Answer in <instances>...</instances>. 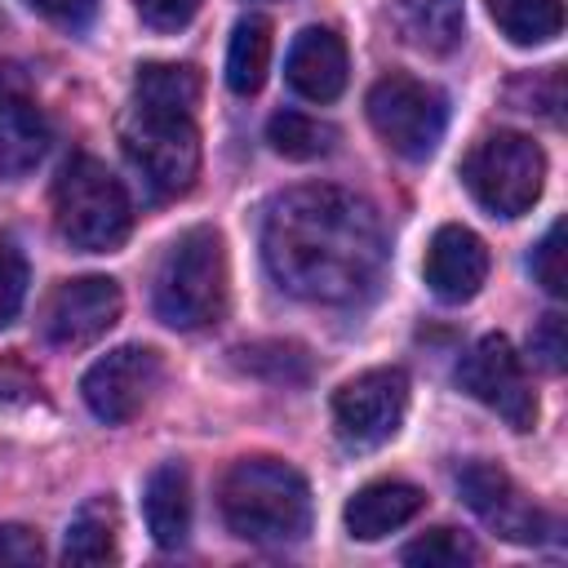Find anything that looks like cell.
<instances>
[{
    "label": "cell",
    "mask_w": 568,
    "mask_h": 568,
    "mask_svg": "<svg viewBox=\"0 0 568 568\" xmlns=\"http://www.w3.org/2000/svg\"><path fill=\"white\" fill-rule=\"evenodd\" d=\"M262 257L302 302L355 306L386 271V231L368 200L342 186H293L266 204Z\"/></svg>",
    "instance_id": "6da1fadb"
},
{
    "label": "cell",
    "mask_w": 568,
    "mask_h": 568,
    "mask_svg": "<svg viewBox=\"0 0 568 568\" xmlns=\"http://www.w3.org/2000/svg\"><path fill=\"white\" fill-rule=\"evenodd\" d=\"M222 519L257 546L302 541L311 528V488L280 457H240L222 475Z\"/></svg>",
    "instance_id": "7a4b0ae2"
},
{
    "label": "cell",
    "mask_w": 568,
    "mask_h": 568,
    "mask_svg": "<svg viewBox=\"0 0 568 568\" xmlns=\"http://www.w3.org/2000/svg\"><path fill=\"white\" fill-rule=\"evenodd\" d=\"M151 302L169 328L186 333L226 315V244L213 226H191L164 248Z\"/></svg>",
    "instance_id": "3957f363"
},
{
    "label": "cell",
    "mask_w": 568,
    "mask_h": 568,
    "mask_svg": "<svg viewBox=\"0 0 568 568\" xmlns=\"http://www.w3.org/2000/svg\"><path fill=\"white\" fill-rule=\"evenodd\" d=\"M53 226L80 253L120 248L133 226V209L120 178L93 155H71L53 182Z\"/></svg>",
    "instance_id": "277c9868"
},
{
    "label": "cell",
    "mask_w": 568,
    "mask_h": 568,
    "mask_svg": "<svg viewBox=\"0 0 568 568\" xmlns=\"http://www.w3.org/2000/svg\"><path fill=\"white\" fill-rule=\"evenodd\" d=\"M120 142H124L129 164L146 178L151 191L186 195L195 186V173H200V129H195V120L186 111L133 102L124 124H120Z\"/></svg>",
    "instance_id": "5b68a950"
},
{
    "label": "cell",
    "mask_w": 568,
    "mask_h": 568,
    "mask_svg": "<svg viewBox=\"0 0 568 568\" xmlns=\"http://www.w3.org/2000/svg\"><path fill=\"white\" fill-rule=\"evenodd\" d=\"M462 178L493 217H524L541 195L546 155L528 133L497 129L475 142V151L462 164Z\"/></svg>",
    "instance_id": "8992f818"
},
{
    "label": "cell",
    "mask_w": 568,
    "mask_h": 568,
    "mask_svg": "<svg viewBox=\"0 0 568 568\" xmlns=\"http://www.w3.org/2000/svg\"><path fill=\"white\" fill-rule=\"evenodd\" d=\"M368 124L373 133L404 160H426L435 155L444 124H448V102L435 84L408 75V71H390L368 89Z\"/></svg>",
    "instance_id": "52a82bcc"
},
{
    "label": "cell",
    "mask_w": 568,
    "mask_h": 568,
    "mask_svg": "<svg viewBox=\"0 0 568 568\" xmlns=\"http://www.w3.org/2000/svg\"><path fill=\"white\" fill-rule=\"evenodd\" d=\"M408 413V377L404 368H368L337 386L333 395V426L346 448H377L386 444Z\"/></svg>",
    "instance_id": "ba28073f"
},
{
    "label": "cell",
    "mask_w": 568,
    "mask_h": 568,
    "mask_svg": "<svg viewBox=\"0 0 568 568\" xmlns=\"http://www.w3.org/2000/svg\"><path fill=\"white\" fill-rule=\"evenodd\" d=\"M457 382H462L484 408H493L506 426L532 430V422H537V395H532V386H528V377H524V364H519L515 346H510L501 333H488V337H479V342L466 351V359H462V368H457Z\"/></svg>",
    "instance_id": "9c48e42d"
},
{
    "label": "cell",
    "mask_w": 568,
    "mask_h": 568,
    "mask_svg": "<svg viewBox=\"0 0 568 568\" xmlns=\"http://www.w3.org/2000/svg\"><path fill=\"white\" fill-rule=\"evenodd\" d=\"M155 382H160V355L151 346H115L84 368L80 395L98 422L120 426L151 399Z\"/></svg>",
    "instance_id": "30bf717a"
},
{
    "label": "cell",
    "mask_w": 568,
    "mask_h": 568,
    "mask_svg": "<svg viewBox=\"0 0 568 568\" xmlns=\"http://www.w3.org/2000/svg\"><path fill=\"white\" fill-rule=\"evenodd\" d=\"M124 311V297H120V284L106 280V275H80V280H62L49 297H44V311H40V328L53 346L62 351H75V346H89L98 342Z\"/></svg>",
    "instance_id": "8fae6325"
},
{
    "label": "cell",
    "mask_w": 568,
    "mask_h": 568,
    "mask_svg": "<svg viewBox=\"0 0 568 568\" xmlns=\"http://www.w3.org/2000/svg\"><path fill=\"white\" fill-rule=\"evenodd\" d=\"M457 493L497 537L515 546H537L546 537V515L519 493V484L497 462H466L457 470Z\"/></svg>",
    "instance_id": "7c38bea8"
},
{
    "label": "cell",
    "mask_w": 568,
    "mask_h": 568,
    "mask_svg": "<svg viewBox=\"0 0 568 568\" xmlns=\"http://www.w3.org/2000/svg\"><path fill=\"white\" fill-rule=\"evenodd\" d=\"M49 146V120L31 93L22 67L0 62V178H22Z\"/></svg>",
    "instance_id": "4fadbf2b"
},
{
    "label": "cell",
    "mask_w": 568,
    "mask_h": 568,
    "mask_svg": "<svg viewBox=\"0 0 568 568\" xmlns=\"http://www.w3.org/2000/svg\"><path fill=\"white\" fill-rule=\"evenodd\" d=\"M488 280V248L470 226H439L426 248V284L439 302H470Z\"/></svg>",
    "instance_id": "5bb4252c"
},
{
    "label": "cell",
    "mask_w": 568,
    "mask_h": 568,
    "mask_svg": "<svg viewBox=\"0 0 568 568\" xmlns=\"http://www.w3.org/2000/svg\"><path fill=\"white\" fill-rule=\"evenodd\" d=\"M284 75H288V89L302 93L306 102H333L351 75L342 36L328 27H306L284 58Z\"/></svg>",
    "instance_id": "9a60e30c"
},
{
    "label": "cell",
    "mask_w": 568,
    "mask_h": 568,
    "mask_svg": "<svg viewBox=\"0 0 568 568\" xmlns=\"http://www.w3.org/2000/svg\"><path fill=\"white\" fill-rule=\"evenodd\" d=\"M422 510H426V493L422 488H413L404 479H377V484H364L346 501L342 519H346V532L355 541H377V537L404 528L408 519H417Z\"/></svg>",
    "instance_id": "2e32d148"
},
{
    "label": "cell",
    "mask_w": 568,
    "mask_h": 568,
    "mask_svg": "<svg viewBox=\"0 0 568 568\" xmlns=\"http://www.w3.org/2000/svg\"><path fill=\"white\" fill-rule=\"evenodd\" d=\"M142 510H146V528H151L155 546L178 550L186 541V532H191V475L182 462H164L146 475Z\"/></svg>",
    "instance_id": "e0dca14e"
},
{
    "label": "cell",
    "mask_w": 568,
    "mask_h": 568,
    "mask_svg": "<svg viewBox=\"0 0 568 568\" xmlns=\"http://www.w3.org/2000/svg\"><path fill=\"white\" fill-rule=\"evenodd\" d=\"M115 555H120V506L111 497H89L67 528L62 559L80 568H98L111 564Z\"/></svg>",
    "instance_id": "ac0fdd59"
},
{
    "label": "cell",
    "mask_w": 568,
    "mask_h": 568,
    "mask_svg": "<svg viewBox=\"0 0 568 568\" xmlns=\"http://www.w3.org/2000/svg\"><path fill=\"white\" fill-rule=\"evenodd\" d=\"M399 31L426 53H453L462 40V0H395Z\"/></svg>",
    "instance_id": "d6986e66"
},
{
    "label": "cell",
    "mask_w": 568,
    "mask_h": 568,
    "mask_svg": "<svg viewBox=\"0 0 568 568\" xmlns=\"http://www.w3.org/2000/svg\"><path fill=\"white\" fill-rule=\"evenodd\" d=\"M271 67V22L266 18H240L231 31V49H226V84L231 93L248 98L262 89Z\"/></svg>",
    "instance_id": "ffe728a7"
},
{
    "label": "cell",
    "mask_w": 568,
    "mask_h": 568,
    "mask_svg": "<svg viewBox=\"0 0 568 568\" xmlns=\"http://www.w3.org/2000/svg\"><path fill=\"white\" fill-rule=\"evenodd\" d=\"M488 13L497 31L519 49L546 44L564 31V0H488Z\"/></svg>",
    "instance_id": "44dd1931"
},
{
    "label": "cell",
    "mask_w": 568,
    "mask_h": 568,
    "mask_svg": "<svg viewBox=\"0 0 568 568\" xmlns=\"http://www.w3.org/2000/svg\"><path fill=\"white\" fill-rule=\"evenodd\" d=\"M204 93V80L195 67H178V62H146L138 67V80H133V102H146V106H169V111H195Z\"/></svg>",
    "instance_id": "7402d4cb"
},
{
    "label": "cell",
    "mask_w": 568,
    "mask_h": 568,
    "mask_svg": "<svg viewBox=\"0 0 568 568\" xmlns=\"http://www.w3.org/2000/svg\"><path fill=\"white\" fill-rule=\"evenodd\" d=\"M266 142L284 155V160H320L333 151L337 142V129L315 120V115H302V111H275L266 120Z\"/></svg>",
    "instance_id": "603a6c76"
},
{
    "label": "cell",
    "mask_w": 568,
    "mask_h": 568,
    "mask_svg": "<svg viewBox=\"0 0 568 568\" xmlns=\"http://www.w3.org/2000/svg\"><path fill=\"white\" fill-rule=\"evenodd\" d=\"M235 364L253 377H266V382H306L311 377V359L302 346L293 342H257V346H240L235 351Z\"/></svg>",
    "instance_id": "cb8c5ba5"
},
{
    "label": "cell",
    "mask_w": 568,
    "mask_h": 568,
    "mask_svg": "<svg viewBox=\"0 0 568 568\" xmlns=\"http://www.w3.org/2000/svg\"><path fill=\"white\" fill-rule=\"evenodd\" d=\"M475 559H479L475 541L462 537L457 528H430L426 537L404 546V564H413V568H466Z\"/></svg>",
    "instance_id": "d4e9b609"
},
{
    "label": "cell",
    "mask_w": 568,
    "mask_h": 568,
    "mask_svg": "<svg viewBox=\"0 0 568 568\" xmlns=\"http://www.w3.org/2000/svg\"><path fill=\"white\" fill-rule=\"evenodd\" d=\"M564 222H550V231L541 235V244L532 248L528 266H532V280L550 293V297H564L568 293V262H564Z\"/></svg>",
    "instance_id": "484cf974"
},
{
    "label": "cell",
    "mask_w": 568,
    "mask_h": 568,
    "mask_svg": "<svg viewBox=\"0 0 568 568\" xmlns=\"http://www.w3.org/2000/svg\"><path fill=\"white\" fill-rule=\"evenodd\" d=\"M27 302V257L0 240V324H9Z\"/></svg>",
    "instance_id": "4316f807"
},
{
    "label": "cell",
    "mask_w": 568,
    "mask_h": 568,
    "mask_svg": "<svg viewBox=\"0 0 568 568\" xmlns=\"http://www.w3.org/2000/svg\"><path fill=\"white\" fill-rule=\"evenodd\" d=\"M44 559V541L27 524H0V564L4 568H27Z\"/></svg>",
    "instance_id": "83f0119b"
},
{
    "label": "cell",
    "mask_w": 568,
    "mask_h": 568,
    "mask_svg": "<svg viewBox=\"0 0 568 568\" xmlns=\"http://www.w3.org/2000/svg\"><path fill=\"white\" fill-rule=\"evenodd\" d=\"M528 346H532V355H537V364L541 368H550V373H559L564 368V359H568V342H564V315H541L537 320V328H532V337H528Z\"/></svg>",
    "instance_id": "f1b7e54d"
},
{
    "label": "cell",
    "mask_w": 568,
    "mask_h": 568,
    "mask_svg": "<svg viewBox=\"0 0 568 568\" xmlns=\"http://www.w3.org/2000/svg\"><path fill=\"white\" fill-rule=\"evenodd\" d=\"M133 9L151 31H182L195 18L200 0H133Z\"/></svg>",
    "instance_id": "f546056e"
},
{
    "label": "cell",
    "mask_w": 568,
    "mask_h": 568,
    "mask_svg": "<svg viewBox=\"0 0 568 568\" xmlns=\"http://www.w3.org/2000/svg\"><path fill=\"white\" fill-rule=\"evenodd\" d=\"M515 89H528L524 111L559 115V106H564V75H559V67H546L537 80H524V84H515Z\"/></svg>",
    "instance_id": "4dcf8cb0"
},
{
    "label": "cell",
    "mask_w": 568,
    "mask_h": 568,
    "mask_svg": "<svg viewBox=\"0 0 568 568\" xmlns=\"http://www.w3.org/2000/svg\"><path fill=\"white\" fill-rule=\"evenodd\" d=\"M22 4H27V9H36L40 18H49V22L67 27V31L89 27V18H93V9H98V0H22Z\"/></svg>",
    "instance_id": "1f68e13d"
}]
</instances>
